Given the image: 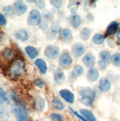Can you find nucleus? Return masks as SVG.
Listing matches in <instances>:
<instances>
[{
    "label": "nucleus",
    "instance_id": "obj_39",
    "mask_svg": "<svg viewBox=\"0 0 120 121\" xmlns=\"http://www.w3.org/2000/svg\"><path fill=\"white\" fill-rule=\"evenodd\" d=\"M119 43H120V37H119Z\"/></svg>",
    "mask_w": 120,
    "mask_h": 121
},
{
    "label": "nucleus",
    "instance_id": "obj_37",
    "mask_svg": "<svg viewBox=\"0 0 120 121\" xmlns=\"http://www.w3.org/2000/svg\"><path fill=\"white\" fill-rule=\"evenodd\" d=\"M36 2V6H37V8H39V9H43L45 8V2L42 1V0H40V1H35Z\"/></svg>",
    "mask_w": 120,
    "mask_h": 121
},
{
    "label": "nucleus",
    "instance_id": "obj_25",
    "mask_svg": "<svg viewBox=\"0 0 120 121\" xmlns=\"http://www.w3.org/2000/svg\"><path fill=\"white\" fill-rule=\"evenodd\" d=\"M83 72H84V68H83V67L79 65H76L73 68L71 73L74 77H79V76L82 74Z\"/></svg>",
    "mask_w": 120,
    "mask_h": 121
},
{
    "label": "nucleus",
    "instance_id": "obj_21",
    "mask_svg": "<svg viewBox=\"0 0 120 121\" xmlns=\"http://www.w3.org/2000/svg\"><path fill=\"white\" fill-rule=\"evenodd\" d=\"M25 51L30 59H35L39 54V52H38L37 49L34 48V47L30 46V45L25 47Z\"/></svg>",
    "mask_w": 120,
    "mask_h": 121
},
{
    "label": "nucleus",
    "instance_id": "obj_7",
    "mask_svg": "<svg viewBox=\"0 0 120 121\" xmlns=\"http://www.w3.org/2000/svg\"><path fill=\"white\" fill-rule=\"evenodd\" d=\"M59 37L60 40L63 43H70L73 40V34L72 31L68 28L60 29L59 32Z\"/></svg>",
    "mask_w": 120,
    "mask_h": 121
},
{
    "label": "nucleus",
    "instance_id": "obj_22",
    "mask_svg": "<svg viewBox=\"0 0 120 121\" xmlns=\"http://www.w3.org/2000/svg\"><path fill=\"white\" fill-rule=\"evenodd\" d=\"M80 114L84 117L87 121H96V119L93 114L87 109H81L80 110Z\"/></svg>",
    "mask_w": 120,
    "mask_h": 121
},
{
    "label": "nucleus",
    "instance_id": "obj_13",
    "mask_svg": "<svg viewBox=\"0 0 120 121\" xmlns=\"http://www.w3.org/2000/svg\"><path fill=\"white\" fill-rule=\"evenodd\" d=\"M99 78V71L95 68H89L87 73V79L90 82H95L98 80Z\"/></svg>",
    "mask_w": 120,
    "mask_h": 121
},
{
    "label": "nucleus",
    "instance_id": "obj_6",
    "mask_svg": "<svg viewBox=\"0 0 120 121\" xmlns=\"http://www.w3.org/2000/svg\"><path fill=\"white\" fill-rule=\"evenodd\" d=\"M59 51L56 46L49 45L45 49V55L50 60H55L59 56Z\"/></svg>",
    "mask_w": 120,
    "mask_h": 121
},
{
    "label": "nucleus",
    "instance_id": "obj_17",
    "mask_svg": "<svg viewBox=\"0 0 120 121\" xmlns=\"http://www.w3.org/2000/svg\"><path fill=\"white\" fill-rule=\"evenodd\" d=\"M15 37L22 41V42H25L27 41L28 39V31L25 29H19L17 32L15 33Z\"/></svg>",
    "mask_w": 120,
    "mask_h": 121
},
{
    "label": "nucleus",
    "instance_id": "obj_27",
    "mask_svg": "<svg viewBox=\"0 0 120 121\" xmlns=\"http://www.w3.org/2000/svg\"><path fill=\"white\" fill-rule=\"evenodd\" d=\"M100 57H101V60L103 62H105V63H109L111 60V56L108 51H102L100 52Z\"/></svg>",
    "mask_w": 120,
    "mask_h": 121
},
{
    "label": "nucleus",
    "instance_id": "obj_16",
    "mask_svg": "<svg viewBox=\"0 0 120 121\" xmlns=\"http://www.w3.org/2000/svg\"><path fill=\"white\" fill-rule=\"evenodd\" d=\"M54 81L55 82L61 84L62 82H64L65 81V74L63 71H62L59 68H57V69L54 71Z\"/></svg>",
    "mask_w": 120,
    "mask_h": 121
},
{
    "label": "nucleus",
    "instance_id": "obj_38",
    "mask_svg": "<svg viewBox=\"0 0 120 121\" xmlns=\"http://www.w3.org/2000/svg\"><path fill=\"white\" fill-rule=\"evenodd\" d=\"M3 10L5 13H10L13 10V8H11L10 6H5L3 8Z\"/></svg>",
    "mask_w": 120,
    "mask_h": 121
},
{
    "label": "nucleus",
    "instance_id": "obj_32",
    "mask_svg": "<svg viewBox=\"0 0 120 121\" xmlns=\"http://www.w3.org/2000/svg\"><path fill=\"white\" fill-rule=\"evenodd\" d=\"M33 82L36 86L39 88H42L45 86V82L42 80H41V79H36V80H34Z\"/></svg>",
    "mask_w": 120,
    "mask_h": 121
},
{
    "label": "nucleus",
    "instance_id": "obj_15",
    "mask_svg": "<svg viewBox=\"0 0 120 121\" xmlns=\"http://www.w3.org/2000/svg\"><path fill=\"white\" fill-rule=\"evenodd\" d=\"M35 65L38 68L39 72L41 74H45L47 72V65L46 62L42 59H37L35 60Z\"/></svg>",
    "mask_w": 120,
    "mask_h": 121
},
{
    "label": "nucleus",
    "instance_id": "obj_31",
    "mask_svg": "<svg viewBox=\"0 0 120 121\" xmlns=\"http://www.w3.org/2000/svg\"><path fill=\"white\" fill-rule=\"evenodd\" d=\"M50 2L56 8H59L62 5V3H63V2L61 1V0H51V1H50Z\"/></svg>",
    "mask_w": 120,
    "mask_h": 121
},
{
    "label": "nucleus",
    "instance_id": "obj_20",
    "mask_svg": "<svg viewBox=\"0 0 120 121\" xmlns=\"http://www.w3.org/2000/svg\"><path fill=\"white\" fill-rule=\"evenodd\" d=\"M119 27V24L113 21L112 22L110 25H108V27L106 30V32H105V36H111V35H113L116 32V30L118 29Z\"/></svg>",
    "mask_w": 120,
    "mask_h": 121
},
{
    "label": "nucleus",
    "instance_id": "obj_35",
    "mask_svg": "<svg viewBox=\"0 0 120 121\" xmlns=\"http://www.w3.org/2000/svg\"><path fill=\"white\" fill-rule=\"evenodd\" d=\"M98 65H99V67L100 70L104 71L106 68L107 63H105V62H103L102 60H99V61L98 62Z\"/></svg>",
    "mask_w": 120,
    "mask_h": 121
},
{
    "label": "nucleus",
    "instance_id": "obj_10",
    "mask_svg": "<svg viewBox=\"0 0 120 121\" xmlns=\"http://www.w3.org/2000/svg\"><path fill=\"white\" fill-rule=\"evenodd\" d=\"M59 94L68 103H74V94H73L70 91L67 90V89H62L59 91Z\"/></svg>",
    "mask_w": 120,
    "mask_h": 121
},
{
    "label": "nucleus",
    "instance_id": "obj_29",
    "mask_svg": "<svg viewBox=\"0 0 120 121\" xmlns=\"http://www.w3.org/2000/svg\"><path fill=\"white\" fill-rule=\"evenodd\" d=\"M111 61L113 62V64L115 66L119 67L120 66V54L115 53L114 54H113L111 57Z\"/></svg>",
    "mask_w": 120,
    "mask_h": 121
},
{
    "label": "nucleus",
    "instance_id": "obj_28",
    "mask_svg": "<svg viewBox=\"0 0 120 121\" xmlns=\"http://www.w3.org/2000/svg\"><path fill=\"white\" fill-rule=\"evenodd\" d=\"M93 42L96 45H101L104 43L105 40V36H104L102 34H96L93 36Z\"/></svg>",
    "mask_w": 120,
    "mask_h": 121
},
{
    "label": "nucleus",
    "instance_id": "obj_14",
    "mask_svg": "<svg viewBox=\"0 0 120 121\" xmlns=\"http://www.w3.org/2000/svg\"><path fill=\"white\" fill-rule=\"evenodd\" d=\"M82 62L86 67L91 68H92L93 64H94V62H95L94 56L91 54H87L85 55L84 57H83Z\"/></svg>",
    "mask_w": 120,
    "mask_h": 121
},
{
    "label": "nucleus",
    "instance_id": "obj_19",
    "mask_svg": "<svg viewBox=\"0 0 120 121\" xmlns=\"http://www.w3.org/2000/svg\"><path fill=\"white\" fill-rule=\"evenodd\" d=\"M2 56L4 60H12L14 56V51L11 48L7 47V48H4L3 51H2Z\"/></svg>",
    "mask_w": 120,
    "mask_h": 121
},
{
    "label": "nucleus",
    "instance_id": "obj_33",
    "mask_svg": "<svg viewBox=\"0 0 120 121\" xmlns=\"http://www.w3.org/2000/svg\"><path fill=\"white\" fill-rule=\"evenodd\" d=\"M50 118H52L53 120H56V121H63L62 120V116L59 114H56V113H53L50 115Z\"/></svg>",
    "mask_w": 120,
    "mask_h": 121
},
{
    "label": "nucleus",
    "instance_id": "obj_8",
    "mask_svg": "<svg viewBox=\"0 0 120 121\" xmlns=\"http://www.w3.org/2000/svg\"><path fill=\"white\" fill-rule=\"evenodd\" d=\"M27 10V5L22 1L15 2L13 6V13L17 16H21L24 14Z\"/></svg>",
    "mask_w": 120,
    "mask_h": 121
},
{
    "label": "nucleus",
    "instance_id": "obj_36",
    "mask_svg": "<svg viewBox=\"0 0 120 121\" xmlns=\"http://www.w3.org/2000/svg\"><path fill=\"white\" fill-rule=\"evenodd\" d=\"M6 24H7L6 18L4 17V16L2 13H0V25H1V26H4Z\"/></svg>",
    "mask_w": 120,
    "mask_h": 121
},
{
    "label": "nucleus",
    "instance_id": "obj_23",
    "mask_svg": "<svg viewBox=\"0 0 120 121\" xmlns=\"http://www.w3.org/2000/svg\"><path fill=\"white\" fill-rule=\"evenodd\" d=\"M92 31L90 28H82L80 31V37L83 41H87L89 39L90 36L91 35Z\"/></svg>",
    "mask_w": 120,
    "mask_h": 121
},
{
    "label": "nucleus",
    "instance_id": "obj_30",
    "mask_svg": "<svg viewBox=\"0 0 120 121\" xmlns=\"http://www.w3.org/2000/svg\"><path fill=\"white\" fill-rule=\"evenodd\" d=\"M69 109H70V111L71 112V113L74 114V115H75V116L76 117H78L79 119V120H81V121H87L84 117L82 116V115H81V114H79L78 112H76V111H74V109H73L71 107H69Z\"/></svg>",
    "mask_w": 120,
    "mask_h": 121
},
{
    "label": "nucleus",
    "instance_id": "obj_1",
    "mask_svg": "<svg viewBox=\"0 0 120 121\" xmlns=\"http://www.w3.org/2000/svg\"><path fill=\"white\" fill-rule=\"evenodd\" d=\"M25 63L21 59H15L8 68V73L12 78H18L25 74Z\"/></svg>",
    "mask_w": 120,
    "mask_h": 121
},
{
    "label": "nucleus",
    "instance_id": "obj_3",
    "mask_svg": "<svg viewBox=\"0 0 120 121\" xmlns=\"http://www.w3.org/2000/svg\"><path fill=\"white\" fill-rule=\"evenodd\" d=\"M13 113L18 121H26L28 119L27 109L23 106H19L13 108Z\"/></svg>",
    "mask_w": 120,
    "mask_h": 121
},
{
    "label": "nucleus",
    "instance_id": "obj_34",
    "mask_svg": "<svg viewBox=\"0 0 120 121\" xmlns=\"http://www.w3.org/2000/svg\"><path fill=\"white\" fill-rule=\"evenodd\" d=\"M0 91H1V103L2 104L3 103H5L8 101V97L5 95V93L3 91V88H0Z\"/></svg>",
    "mask_w": 120,
    "mask_h": 121
},
{
    "label": "nucleus",
    "instance_id": "obj_26",
    "mask_svg": "<svg viewBox=\"0 0 120 121\" xmlns=\"http://www.w3.org/2000/svg\"><path fill=\"white\" fill-rule=\"evenodd\" d=\"M51 103H52L53 107L56 110H59V111H61V110H62L65 108V106L63 105V103H62V102L59 99L56 98V97L53 99Z\"/></svg>",
    "mask_w": 120,
    "mask_h": 121
},
{
    "label": "nucleus",
    "instance_id": "obj_12",
    "mask_svg": "<svg viewBox=\"0 0 120 121\" xmlns=\"http://www.w3.org/2000/svg\"><path fill=\"white\" fill-rule=\"evenodd\" d=\"M111 82L107 78H102L99 83V88L102 92H107L111 89Z\"/></svg>",
    "mask_w": 120,
    "mask_h": 121
},
{
    "label": "nucleus",
    "instance_id": "obj_2",
    "mask_svg": "<svg viewBox=\"0 0 120 121\" xmlns=\"http://www.w3.org/2000/svg\"><path fill=\"white\" fill-rule=\"evenodd\" d=\"M79 94L80 96V101L83 105L88 107L93 106L96 97V93L94 91L88 87L82 88L79 91Z\"/></svg>",
    "mask_w": 120,
    "mask_h": 121
},
{
    "label": "nucleus",
    "instance_id": "obj_5",
    "mask_svg": "<svg viewBox=\"0 0 120 121\" xmlns=\"http://www.w3.org/2000/svg\"><path fill=\"white\" fill-rule=\"evenodd\" d=\"M28 22L30 25H38L41 23V14L39 10L33 9L30 12L28 19Z\"/></svg>",
    "mask_w": 120,
    "mask_h": 121
},
{
    "label": "nucleus",
    "instance_id": "obj_24",
    "mask_svg": "<svg viewBox=\"0 0 120 121\" xmlns=\"http://www.w3.org/2000/svg\"><path fill=\"white\" fill-rule=\"evenodd\" d=\"M59 25L58 23H54L50 26V28L48 31L50 38H54L56 36L57 32H59Z\"/></svg>",
    "mask_w": 120,
    "mask_h": 121
},
{
    "label": "nucleus",
    "instance_id": "obj_18",
    "mask_svg": "<svg viewBox=\"0 0 120 121\" xmlns=\"http://www.w3.org/2000/svg\"><path fill=\"white\" fill-rule=\"evenodd\" d=\"M69 21H70V25L74 28H77L78 27H79V25H81V22H82L80 17L76 13L72 14L70 17Z\"/></svg>",
    "mask_w": 120,
    "mask_h": 121
},
{
    "label": "nucleus",
    "instance_id": "obj_4",
    "mask_svg": "<svg viewBox=\"0 0 120 121\" xmlns=\"http://www.w3.org/2000/svg\"><path fill=\"white\" fill-rule=\"evenodd\" d=\"M72 64V58L67 51H64L61 54L59 58V65L62 68H67Z\"/></svg>",
    "mask_w": 120,
    "mask_h": 121
},
{
    "label": "nucleus",
    "instance_id": "obj_9",
    "mask_svg": "<svg viewBox=\"0 0 120 121\" xmlns=\"http://www.w3.org/2000/svg\"><path fill=\"white\" fill-rule=\"evenodd\" d=\"M72 54L76 57H79L85 53V47L80 43H76L73 45L71 48Z\"/></svg>",
    "mask_w": 120,
    "mask_h": 121
},
{
    "label": "nucleus",
    "instance_id": "obj_11",
    "mask_svg": "<svg viewBox=\"0 0 120 121\" xmlns=\"http://www.w3.org/2000/svg\"><path fill=\"white\" fill-rule=\"evenodd\" d=\"M33 105L36 111L41 112L43 111L45 107V101L41 97H36L34 99Z\"/></svg>",
    "mask_w": 120,
    "mask_h": 121
}]
</instances>
